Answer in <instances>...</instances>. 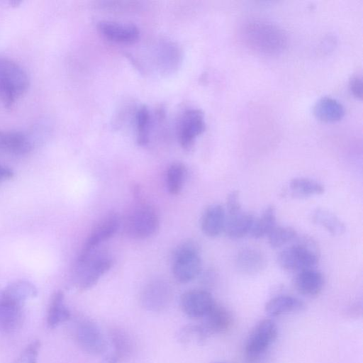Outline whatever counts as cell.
<instances>
[{"label": "cell", "instance_id": "cell-11", "mask_svg": "<svg viewBox=\"0 0 363 363\" xmlns=\"http://www.w3.org/2000/svg\"><path fill=\"white\" fill-rule=\"evenodd\" d=\"M215 303L212 295L201 289L189 290L180 298L182 311L191 318H203Z\"/></svg>", "mask_w": 363, "mask_h": 363}, {"label": "cell", "instance_id": "cell-2", "mask_svg": "<svg viewBox=\"0 0 363 363\" xmlns=\"http://www.w3.org/2000/svg\"><path fill=\"white\" fill-rule=\"evenodd\" d=\"M28 85V75L18 64L0 57V97L6 106H12Z\"/></svg>", "mask_w": 363, "mask_h": 363}, {"label": "cell", "instance_id": "cell-36", "mask_svg": "<svg viewBox=\"0 0 363 363\" xmlns=\"http://www.w3.org/2000/svg\"><path fill=\"white\" fill-rule=\"evenodd\" d=\"M13 177V172L10 168L0 165V183L9 180Z\"/></svg>", "mask_w": 363, "mask_h": 363}, {"label": "cell", "instance_id": "cell-6", "mask_svg": "<svg viewBox=\"0 0 363 363\" xmlns=\"http://www.w3.org/2000/svg\"><path fill=\"white\" fill-rule=\"evenodd\" d=\"M279 266L285 271L300 272L315 269L318 256L313 245L300 242L291 245L280 252L277 257Z\"/></svg>", "mask_w": 363, "mask_h": 363}, {"label": "cell", "instance_id": "cell-5", "mask_svg": "<svg viewBox=\"0 0 363 363\" xmlns=\"http://www.w3.org/2000/svg\"><path fill=\"white\" fill-rule=\"evenodd\" d=\"M113 264L111 257L94 252L77 262L74 281L80 290H86L94 286Z\"/></svg>", "mask_w": 363, "mask_h": 363}, {"label": "cell", "instance_id": "cell-14", "mask_svg": "<svg viewBox=\"0 0 363 363\" xmlns=\"http://www.w3.org/2000/svg\"><path fill=\"white\" fill-rule=\"evenodd\" d=\"M203 319L201 325L208 336L225 333L233 325L231 313L225 307L216 303Z\"/></svg>", "mask_w": 363, "mask_h": 363}, {"label": "cell", "instance_id": "cell-16", "mask_svg": "<svg viewBox=\"0 0 363 363\" xmlns=\"http://www.w3.org/2000/svg\"><path fill=\"white\" fill-rule=\"evenodd\" d=\"M33 143L30 138L17 130H0V150L13 155L21 156L30 152Z\"/></svg>", "mask_w": 363, "mask_h": 363}, {"label": "cell", "instance_id": "cell-12", "mask_svg": "<svg viewBox=\"0 0 363 363\" xmlns=\"http://www.w3.org/2000/svg\"><path fill=\"white\" fill-rule=\"evenodd\" d=\"M206 128L203 112L197 108L186 111L181 118L179 128V142L182 147L189 149L195 138Z\"/></svg>", "mask_w": 363, "mask_h": 363}, {"label": "cell", "instance_id": "cell-28", "mask_svg": "<svg viewBox=\"0 0 363 363\" xmlns=\"http://www.w3.org/2000/svg\"><path fill=\"white\" fill-rule=\"evenodd\" d=\"M186 174V169L183 164L176 162L172 164L167 172L166 184L168 191L177 195L181 191Z\"/></svg>", "mask_w": 363, "mask_h": 363}, {"label": "cell", "instance_id": "cell-33", "mask_svg": "<svg viewBox=\"0 0 363 363\" xmlns=\"http://www.w3.org/2000/svg\"><path fill=\"white\" fill-rule=\"evenodd\" d=\"M40 343L35 340L29 343L16 359L13 363H37Z\"/></svg>", "mask_w": 363, "mask_h": 363}, {"label": "cell", "instance_id": "cell-26", "mask_svg": "<svg viewBox=\"0 0 363 363\" xmlns=\"http://www.w3.org/2000/svg\"><path fill=\"white\" fill-rule=\"evenodd\" d=\"M289 187L294 195L301 197L320 195L325 191L324 186L318 182L302 177L291 179Z\"/></svg>", "mask_w": 363, "mask_h": 363}, {"label": "cell", "instance_id": "cell-22", "mask_svg": "<svg viewBox=\"0 0 363 363\" xmlns=\"http://www.w3.org/2000/svg\"><path fill=\"white\" fill-rule=\"evenodd\" d=\"M71 314L65 302V296L62 291L54 293L51 297L48 313L46 323L50 328H55L60 324L67 321Z\"/></svg>", "mask_w": 363, "mask_h": 363}, {"label": "cell", "instance_id": "cell-24", "mask_svg": "<svg viewBox=\"0 0 363 363\" xmlns=\"http://www.w3.org/2000/svg\"><path fill=\"white\" fill-rule=\"evenodd\" d=\"M312 218L315 223L322 226L333 235H340L345 231L344 223L335 214L326 209H315Z\"/></svg>", "mask_w": 363, "mask_h": 363}, {"label": "cell", "instance_id": "cell-19", "mask_svg": "<svg viewBox=\"0 0 363 363\" xmlns=\"http://www.w3.org/2000/svg\"><path fill=\"white\" fill-rule=\"evenodd\" d=\"M296 291L305 296L313 297L318 295L324 286L323 274L315 269L296 273L294 278Z\"/></svg>", "mask_w": 363, "mask_h": 363}, {"label": "cell", "instance_id": "cell-8", "mask_svg": "<svg viewBox=\"0 0 363 363\" xmlns=\"http://www.w3.org/2000/svg\"><path fill=\"white\" fill-rule=\"evenodd\" d=\"M75 339L79 347L89 354H103L107 348L102 332L90 320L84 319L78 323L75 328Z\"/></svg>", "mask_w": 363, "mask_h": 363}, {"label": "cell", "instance_id": "cell-15", "mask_svg": "<svg viewBox=\"0 0 363 363\" xmlns=\"http://www.w3.org/2000/svg\"><path fill=\"white\" fill-rule=\"evenodd\" d=\"M97 28L104 37L115 42L133 43L139 37V30L133 24L103 21L99 22Z\"/></svg>", "mask_w": 363, "mask_h": 363}, {"label": "cell", "instance_id": "cell-4", "mask_svg": "<svg viewBox=\"0 0 363 363\" xmlns=\"http://www.w3.org/2000/svg\"><path fill=\"white\" fill-rule=\"evenodd\" d=\"M278 328L271 319L259 320L250 333L245 347L247 361L255 363L259 360L269 347L275 342Z\"/></svg>", "mask_w": 363, "mask_h": 363}, {"label": "cell", "instance_id": "cell-10", "mask_svg": "<svg viewBox=\"0 0 363 363\" xmlns=\"http://www.w3.org/2000/svg\"><path fill=\"white\" fill-rule=\"evenodd\" d=\"M172 297V290L168 282L157 279L147 284L143 289L140 300L147 311L159 312L168 306Z\"/></svg>", "mask_w": 363, "mask_h": 363}, {"label": "cell", "instance_id": "cell-35", "mask_svg": "<svg viewBox=\"0 0 363 363\" xmlns=\"http://www.w3.org/2000/svg\"><path fill=\"white\" fill-rule=\"evenodd\" d=\"M350 90L354 96L358 99L362 97V79L361 75H353L349 81Z\"/></svg>", "mask_w": 363, "mask_h": 363}, {"label": "cell", "instance_id": "cell-39", "mask_svg": "<svg viewBox=\"0 0 363 363\" xmlns=\"http://www.w3.org/2000/svg\"><path fill=\"white\" fill-rule=\"evenodd\" d=\"M211 363H232V362H224V361H216V362H213Z\"/></svg>", "mask_w": 363, "mask_h": 363}, {"label": "cell", "instance_id": "cell-17", "mask_svg": "<svg viewBox=\"0 0 363 363\" xmlns=\"http://www.w3.org/2000/svg\"><path fill=\"white\" fill-rule=\"evenodd\" d=\"M223 232L231 239H240L250 234L255 217L242 209L226 213Z\"/></svg>", "mask_w": 363, "mask_h": 363}, {"label": "cell", "instance_id": "cell-30", "mask_svg": "<svg viewBox=\"0 0 363 363\" xmlns=\"http://www.w3.org/2000/svg\"><path fill=\"white\" fill-rule=\"evenodd\" d=\"M137 128V142L140 145H145L149 141L150 112L145 106L140 107L135 116Z\"/></svg>", "mask_w": 363, "mask_h": 363}, {"label": "cell", "instance_id": "cell-1", "mask_svg": "<svg viewBox=\"0 0 363 363\" xmlns=\"http://www.w3.org/2000/svg\"><path fill=\"white\" fill-rule=\"evenodd\" d=\"M238 35L246 47L264 55H277L285 50L288 43L287 35L281 27L259 18L243 23Z\"/></svg>", "mask_w": 363, "mask_h": 363}, {"label": "cell", "instance_id": "cell-27", "mask_svg": "<svg viewBox=\"0 0 363 363\" xmlns=\"http://www.w3.org/2000/svg\"><path fill=\"white\" fill-rule=\"evenodd\" d=\"M2 292L22 303L37 295L35 286L30 281L18 280L9 284Z\"/></svg>", "mask_w": 363, "mask_h": 363}, {"label": "cell", "instance_id": "cell-25", "mask_svg": "<svg viewBox=\"0 0 363 363\" xmlns=\"http://www.w3.org/2000/svg\"><path fill=\"white\" fill-rule=\"evenodd\" d=\"M276 225V209L274 206H269L265 208L259 218H255L250 235L257 239L267 236Z\"/></svg>", "mask_w": 363, "mask_h": 363}, {"label": "cell", "instance_id": "cell-13", "mask_svg": "<svg viewBox=\"0 0 363 363\" xmlns=\"http://www.w3.org/2000/svg\"><path fill=\"white\" fill-rule=\"evenodd\" d=\"M23 303L0 293V330L11 333L23 323Z\"/></svg>", "mask_w": 363, "mask_h": 363}, {"label": "cell", "instance_id": "cell-20", "mask_svg": "<svg viewBox=\"0 0 363 363\" xmlns=\"http://www.w3.org/2000/svg\"><path fill=\"white\" fill-rule=\"evenodd\" d=\"M305 307V303L301 299L281 295L269 300L265 304L264 311L269 316L277 317L301 311Z\"/></svg>", "mask_w": 363, "mask_h": 363}, {"label": "cell", "instance_id": "cell-37", "mask_svg": "<svg viewBox=\"0 0 363 363\" xmlns=\"http://www.w3.org/2000/svg\"><path fill=\"white\" fill-rule=\"evenodd\" d=\"M120 361L113 353H108L103 358L101 363H118Z\"/></svg>", "mask_w": 363, "mask_h": 363}, {"label": "cell", "instance_id": "cell-38", "mask_svg": "<svg viewBox=\"0 0 363 363\" xmlns=\"http://www.w3.org/2000/svg\"><path fill=\"white\" fill-rule=\"evenodd\" d=\"M348 313H349L348 315L350 318H357V317L360 316L359 314L361 313V308H358L357 306H355L353 308H350L349 310Z\"/></svg>", "mask_w": 363, "mask_h": 363}, {"label": "cell", "instance_id": "cell-9", "mask_svg": "<svg viewBox=\"0 0 363 363\" xmlns=\"http://www.w3.org/2000/svg\"><path fill=\"white\" fill-rule=\"evenodd\" d=\"M120 224V217L118 214L112 213L105 216L91 230L78 258H84L91 255L101 243L115 235Z\"/></svg>", "mask_w": 363, "mask_h": 363}, {"label": "cell", "instance_id": "cell-31", "mask_svg": "<svg viewBox=\"0 0 363 363\" xmlns=\"http://www.w3.org/2000/svg\"><path fill=\"white\" fill-rule=\"evenodd\" d=\"M238 266L245 271L255 272L264 264L262 255L254 250H243L238 257Z\"/></svg>", "mask_w": 363, "mask_h": 363}, {"label": "cell", "instance_id": "cell-3", "mask_svg": "<svg viewBox=\"0 0 363 363\" xmlns=\"http://www.w3.org/2000/svg\"><path fill=\"white\" fill-rule=\"evenodd\" d=\"M201 259L197 245L186 241L179 245L173 255L172 274L180 283L194 279L201 272Z\"/></svg>", "mask_w": 363, "mask_h": 363}, {"label": "cell", "instance_id": "cell-7", "mask_svg": "<svg viewBox=\"0 0 363 363\" xmlns=\"http://www.w3.org/2000/svg\"><path fill=\"white\" fill-rule=\"evenodd\" d=\"M159 224L155 211L147 205L140 204L127 217L125 230L127 235L134 239H145L155 234Z\"/></svg>", "mask_w": 363, "mask_h": 363}, {"label": "cell", "instance_id": "cell-32", "mask_svg": "<svg viewBox=\"0 0 363 363\" xmlns=\"http://www.w3.org/2000/svg\"><path fill=\"white\" fill-rule=\"evenodd\" d=\"M177 337L181 343L187 344L192 341L202 342L208 336L201 324H189L181 328Z\"/></svg>", "mask_w": 363, "mask_h": 363}, {"label": "cell", "instance_id": "cell-18", "mask_svg": "<svg viewBox=\"0 0 363 363\" xmlns=\"http://www.w3.org/2000/svg\"><path fill=\"white\" fill-rule=\"evenodd\" d=\"M225 209L220 204H212L206 208L201 220L202 232L208 237L215 238L224 230Z\"/></svg>", "mask_w": 363, "mask_h": 363}, {"label": "cell", "instance_id": "cell-23", "mask_svg": "<svg viewBox=\"0 0 363 363\" xmlns=\"http://www.w3.org/2000/svg\"><path fill=\"white\" fill-rule=\"evenodd\" d=\"M109 335L113 348L112 352L119 361L129 357L133 350V344L128 333L122 328H113L110 330Z\"/></svg>", "mask_w": 363, "mask_h": 363}, {"label": "cell", "instance_id": "cell-21", "mask_svg": "<svg viewBox=\"0 0 363 363\" xmlns=\"http://www.w3.org/2000/svg\"><path fill=\"white\" fill-rule=\"evenodd\" d=\"M315 116L325 122H333L341 119L345 113L343 105L331 96L319 99L313 107Z\"/></svg>", "mask_w": 363, "mask_h": 363}, {"label": "cell", "instance_id": "cell-29", "mask_svg": "<svg viewBox=\"0 0 363 363\" xmlns=\"http://www.w3.org/2000/svg\"><path fill=\"white\" fill-rule=\"evenodd\" d=\"M296 235L297 233L293 228L277 225L267 237L270 246L277 248L294 240Z\"/></svg>", "mask_w": 363, "mask_h": 363}, {"label": "cell", "instance_id": "cell-34", "mask_svg": "<svg viewBox=\"0 0 363 363\" xmlns=\"http://www.w3.org/2000/svg\"><path fill=\"white\" fill-rule=\"evenodd\" d=\"M242 209L238 191H232L227 197L226 213H232Z\"/></svg>", "mask_w": 363, "mask_h": 363}]
</instances>
